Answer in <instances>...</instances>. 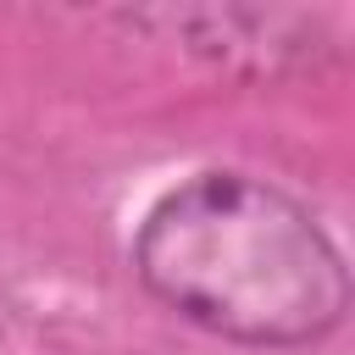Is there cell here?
Returning a JSON list of instances; mask_svg holds the SVG:
<instances>
[{"instance_id":"cell-1","label":"cell","mask_w":355,"mask_h":355,"mask_svg":"<svg viewBox=\"0 0 355 355\" xmlns=\"http://www.w3.org/2000/svg\"><path fill=\"white\" fill-rule=\"evenodd\" d=\"M133 261L155 300L244 344L322 338L349 305L327 233L283 189L244 172H200L172 189L150 211Z\"/></svg>"}]
</instances>
